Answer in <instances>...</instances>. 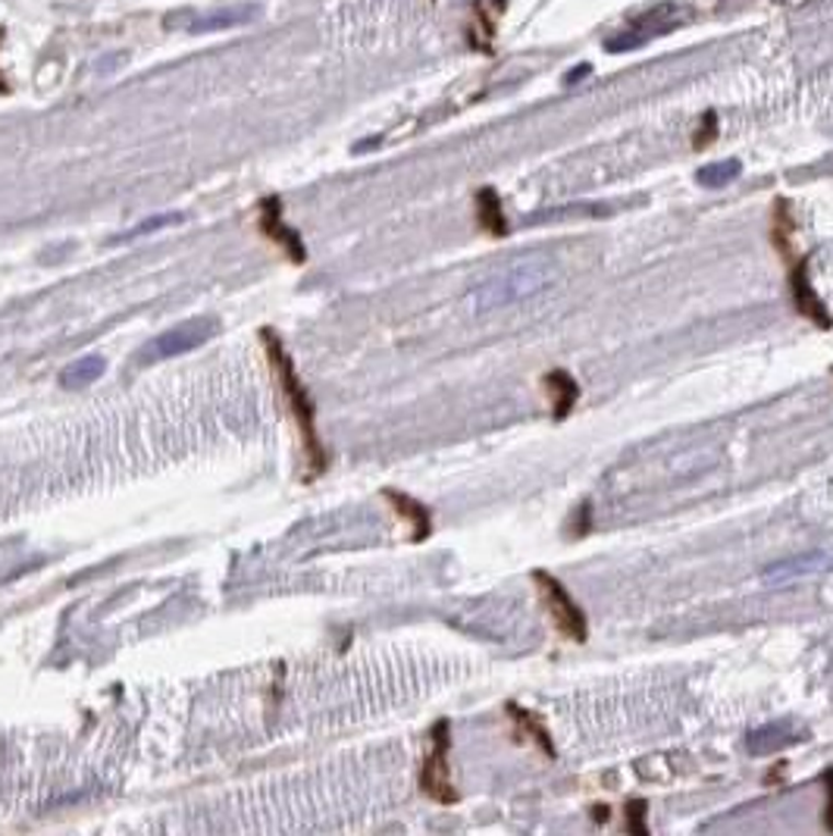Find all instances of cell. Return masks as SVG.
I'll list each match as a JSON object with an SVG mask.
<instances>
[{
	"label": "cell",
	"instance_id": "6",
	"mask_svg": "<svg viewBox=\"0 0 833 836\" xmlns=\"http://www.w3.org/2000/svg\"><path fill=\"white\" fill-rule=\"evenodd\" d=\"M789 292H792V304H796V311H799L802 317L811 320L818 329H831L833 317L828 314L824 301L811 289L809 260H806V257H799V260L792 264V270H789Z\"/></svg>",
	"mask_w": 833,
	"mask_h": 836
},
{
	"label": "cell",
	"instance_id": "14",
	"mask_svg": "<svg viewBox=\"0 0 833 836\" xmlns=\"http://www.w3.org/2000/svg\"><path fill=\"white\" fill-rule=\"evenodd\" d=\"M101 373H104V358H85V361H76L72 367H67V370L60 373V383L63 385H89V383H94Z\"/></svg>",
	"mask_w": 833,
	"mask_h": 836
},
{
	"label": "cell",
	"instance_id": "8",
	"mask_svg": "<svg viewBox=\"0 0 833 836\" xmlns=\"http://www.w3.org/2000/svg\"><path fill=\"white\" fill-rule=\"evenodd\" d=\"M802 740H806V733L796 730L792 723H767L762 730H752V733H749L745 748H749L752 755H774V752L796 746V743H802Z\"/></svg>",
	"mask_w": 833,
	"mask_h": 836
},
{
	"label": "cell",
	"instance_id": "9",
	"mask_svg": "<svg viewBox=\"0 0 833 836\" xmlns=\"http://www.w3.org/2000/svg\"><path fill=\"white\" fill-rule=\"evenodd\" d=\"M385 501H392V508L398 511V518H405L410 523V543H424L432 533V514H429L427 504H420L417 498L405 496V492H395V489H385Z\"/></svg>",
	"mask_w": 833,
	"mask_h": 836
},
{
	"label": "cell",
	"instance_id": "7",
	"mask_svg": "<svg viewBox=\"0 0 833 836\" xmlns=\"http://www.w3.org/2000/svg\"><path fill=\"white\" fill-rule=\"evenodd\" d=\"M210 333H213V323H188V326H180V329H173V333H166V336H160L144 355H151V358H173V355H182V351H192L195 345H201L204 339H210Z\"/></svg>",
	"mask_w": 833,
	"mask_h": 836
},
{
	"label": "cell",
	"instance_id": "1",
	"mask_svg": "<svg viewBox=\"0 0 833 836\" xmlns=\"http://www.w3.org/2000/svg\"><path fill=\"white\" fill-rule=\"evenodd\" d=\"M261 345H264V351H267L273 376H276V383H279V392H282L286 405L292 410L294 427H298V436H301V464H304L301 479H304V483H314V479H320V476L326 474V467H329V454H326L323 439H320V432H316L314 398H311L308 385L301 383L292 355L286 351L282 339H279L273 329H261Z\"/></svg>",
	"mask_w": 833,
	"mask_h": 836
},
{
	"label": "cell",
	"instance_id": "15",
	"mask_svg": "<svg viewBox=\"0 0 833 836\" xmlns=\"http://www.w3.org/2000/svg\"><path fill=\"white\" fill-rule=\"evenodd\" d=\"M740 176V163L737 160H727V163H715V166H705L698 170V182L702 185H711V188H721L730 179Z\"/></svg>",
	"mask_w": 833,
	"mask_h": 836
},
{
	"label": "cell",
	"instance_id": "13",
	"mask_svg": "<svg viewBox=\"0 0 833 836\" xmlns=\"http://www.w3.org/2000/svg\"><path fill=\"white\" fill-rule=\"evenodd\" d=\"M828 567V558L824 555H799V558H789L784 565H774L765 570V580H796V577H806V573H821Z\"/></svg>",
	"mask_w": 833,
	"mask_h": 836
},
{
	"label": "cell",
	"instance_id": "3",
	"mask_svg": "<svg viewBox=\"0 0 833 836\" xmlns=\"http://www.w3.org/2000/svg\"><path fill=\"white\" fill-rule=\"evenodd\" d=\"M552 282V270L540 264V260H523L514 270L501 272L493 282H486L479 289V307H501V304H511V301H520L527 294L542 292L545 286Z\"/></svg>",
	"mask_w": 833,
	"mask_h": 836
},
{
	"label": "cell",
	"instance_id": "4",
	"mask_svg": "<svg viewBox=\"0 0 833 836\" xmlns=\"http://www.w3.org/2000/svg\"><path fill=\"white\" fill-rule=\"evenodd\" d=\"M533 583L540 589L542 605L548 608L558 634L567 636L570 642H586L589 636V624H586L583 608L570 599V592L564 589L558 577H552L548 570H533Z\"/></svg>",
	"mask_w": 833,
	"mask_h": 836
},
{
	"label": "cell",
	"instance_id": "16",
	"mask_svg": "<svg viewBox=\"0 0 833 836\" xmlns=\"http://www.w3.org/2000/svg\"><path fill=\"white\" fill-rule=\"evenodd\" d=\"M715 136H718V116L705 114L702 116V129H698L696 138H693V148H696V151H702L708 141H715Z\"/></svg>",
	"mask_w": 833,
	"mask_h": 836
},
{
	"label": "cell",
	"instance_id": "11",
	"mask_svg": "<svg viewBox=\"0 0 833 836\" xmlns=\"http://www.w3.org/2000/svg\"><path fill=\"white\" fill-rule=\"evenodd\" d=\"M476 223H479L483 232H489L493 239L508 235V220H505L501 198H498L496 188H479L476 191Z\"/></svg>",
	"mask_w": 833,
	"mask_h": 836
},
{
	"label": "cell",
	"instance_id": "19",
	"mask_svg": "<svg viewBox=\"0 0 833 836\" xmlns=\"http://www.w3.org/2000/svg\"><path fill=\"white\" fill-rule=\"evenodd\" d=\"M586 530H589V504H583V508L577 511V530H574V536H583Z\"/></svg>",
	"mask_w": 833,
	"mask_h": 836
},
{
	"label": "cell",
	"instance_id": "17",
	"mask_svg": "<svg viewBox=\"0 0 833 836\" xmlns=\"http://www.w3.org/2000/svg\"><path fill=\"white\" fill-rule=\"evenodd\" d=\"M643 817H646V802H643V799L627 802V831L646 834V824H643Z\"/></svg>",
	"mask_w": 833,
	"mask_h": 836
},
{
	"label": "cell",
	"instance_id": "18",
	"mask_svg": "<svg viewBox=\"0 0 833 836\" xmlns=\"http://www.w3.org/2000/svg\"><path fill=\"white\" fill-rule=\"evenodd\" d=\"M824 780V790H828V805H824V827L833 834V768H828L821 774Z\"/></svg>",
	"mask_w": 833,
	"mask_h": 836
},
{
	"label": "cell",
	"instance_id": "2",
	"mask_svg": "<svg viewBox=\"0 0 833 836\" xmlns=\"http://www.w3.org/2000/svg\"><path fill=\"white\" fill-rule=\"evenodd\" d=\"M429 755L424 758V768H420V790L424 796H429L432 802L439 805H458V790L451 783L449 774V752H451V723L442 718L429 730Z\"/></svg>",
	"mask_w": 833,
	"mask_h": 836
},
{
	"label": "cell",
	"instance_id": "20",
	"mask_svg": "<svg viewBox=\"0 0 833 836\" xmlns=\"http://www.w3.org/2000/svg\"><path fill=\"white\" fill-rule=\"evenodd\" d=\"M10 82H7V76H3V69H0V94H10Z\"/></svg>",
	"mask_w": 833,
	"mask_h": 836
},
{
	"label": "cell",
	"instance_id": "12",
	"mask_svg": "<svg viewBox=\"0 0 833 836\" xmlns=\"http://www.w3.org/2000/svg\"><path fill=\"white\" fill-rule=\"evenodd\" d=\"M505 711L514 718V723H518L520 733H527V740H533V743H536V746H540L542 752L548 755V758L555 755V743H552L548 730H545V727L540 723V718H533L527 708H520L518 701H508V705H505Z\"/></svg>",
	"mask_w": 833,
	"mask_h": 836
},
{
	"label": "cell",
	"instance_id": "5",
	"mask_svg": "<svg viewBox=\"0 0 833 836\" xmlns=\"http://www.w3.org/2000/svg\"><path fill=\"white\" fill-rule=\"evenodd\" d=\"M257 232L282 251V254L289 257V264H298V267L308 264L304 242H301L298 229L286 227V220H282V201H279L276 195L257 201Z\"/></svg>",
	"mask_w": 833,
	"mask_h": 836
},
{
	"label": "cell",
	"instance_id": "10",
	"mask_svg": "<svg viewBox=\"0 0 833 836\" xmlns=\"http://www.w3.org/2000/svg\"><path fill=\"white\" fill-rule=\"evenodd\" d=\"M542 385H545V392L552 395V417L555 420H564L577 402H580V385L577 380L567 373V370H552V373H545L542 376Z\"/></svg>",
	"mask_w": 833,
	"mask_h": 836
}]
</instances>
